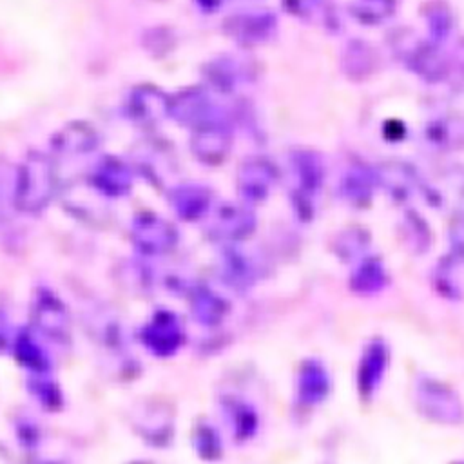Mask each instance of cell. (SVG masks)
Masks as SVG:
<instances>
[{"mask_svg": "<svg viewBox=\"0 0 464 464\" xmlns=\"http://www.w3.org/2000/svg\"><path fill=\"white\" fill-rule=\"evenodd\" d=\"M11 341H13V337H11V332H9V321H7L5 312L0 308V352L7 350Z\"/></svg>", "mask_w": 464, "mask_h": 464, "instance_id": "5b68a950", "label": "cell"}, {"mask_svg": "<svg viewBox=\"0 0 464 464\" xmlns=\"http://www.w3.org/2000/svg\"><path fill=\"white\" fill-rule=\"evenodd\" d=\"M51 167L42 156H31L16 170L14 205L22 210H40L51 196Z\"/></svg>", "mask_w": 464, "mask_h": 464, "instance_id": "6da1fadb", "label": "cell"}, {"mask_svg": "<svg viewBox=\"0 0 464 464\" xmlns=\"http://www.w3.org/2000/svg\"><path fill=\"white\" fill-rule=\"evenodd\" d=\"M33 315H34V324L38 326V330H42L49 335H58L56 332L62 330L60 306L47 294H38V299L33 304Z\"/></svg>", "mask_w": 464, "mask_h": 464, "instance_id": "7a4b0ae2", "label": "cell"}, {"mask_svg": "<svg viewBox=\"0 0 464 464\" xmlns=\"http://www.w3.org/2000/svg\"><path fill=\"white\" fill-rule=\"evenodd\" d=\"M13 350L25 368H31L34 372H42L45 368V355L44 350L38 346L34 337L29 332H20L16 339H13Z\"/></svg>", "mask_w": 464, "mask_h": 464, "instance_id": "3957f363", "label": "cell"}, {"mask_svg": "<svg viewBox=\"0 0 464 464\" xmlns=\"http://www.w3.org/2000/svg\"><path fill=\"white\" fill-rule=\"evenodd\" d=\"M14 183L16 170L9 161L0 160V221L11 207H14Z\"/></svg>", "mask_w": 464, "mask_h": 464, "instance_id": "277c9868", "label": "cell"}]
</instances>
